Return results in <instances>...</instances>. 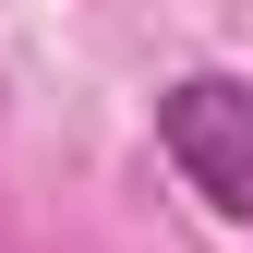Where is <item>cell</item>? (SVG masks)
<instances>
[{
	"instance_id": "cell-1",
	"label": "cell",
	"mask_w": 253,
	"mask_h": 253,
	"mask_svg": "<svg viewBox=\"0 0 253 253\" xmlns=\"http://www.w3.org/2000/svg\"><path fill=\"white\" fill-rule=\"evenodd\" d=\"M157 145H169V169L193 181L217 217H241V229H253V84H229V73H181L169 97H157Z\"/></svg>"
}]
</instances>
